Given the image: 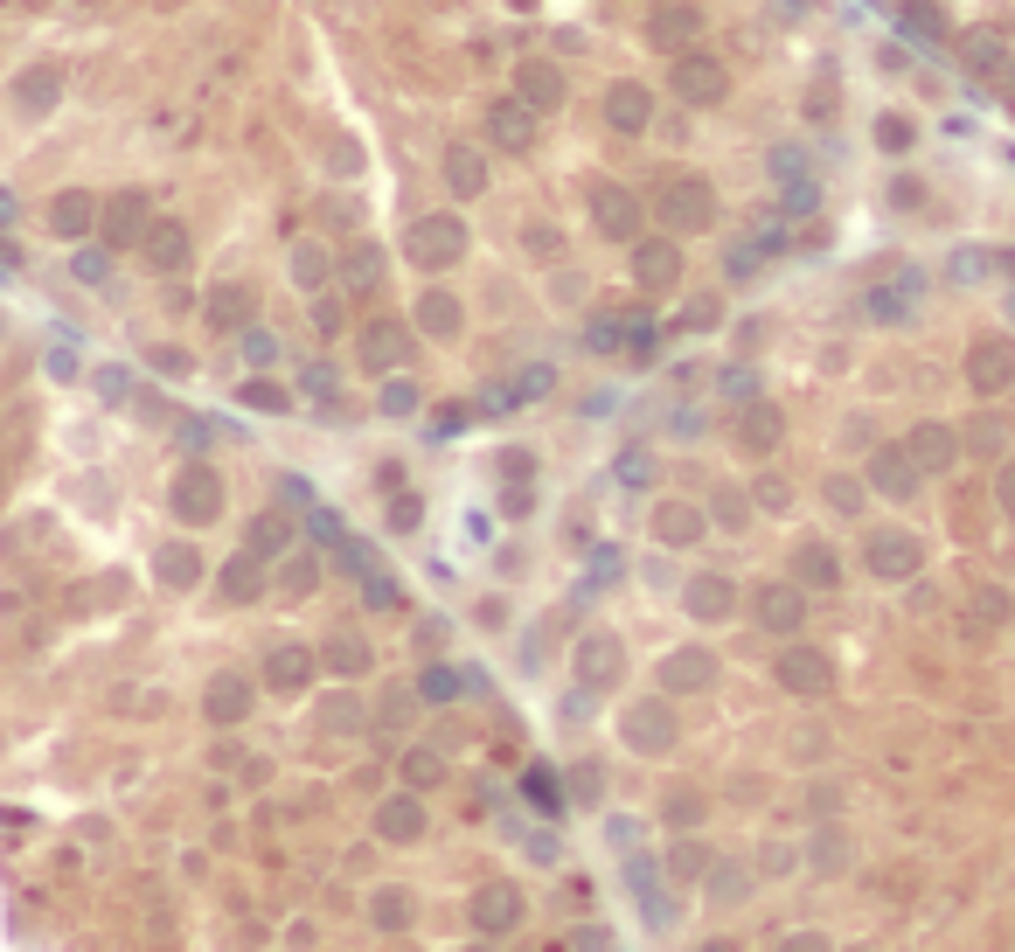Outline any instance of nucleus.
I'll use <instances>...</instances> for the list:
<instances>
[{
    "instance_id": "1",
    "label": "nucleus",
    "mask_w": 1015,
    "mask_h": 952,
    "mask_svg": "<svg viewBox=\"0 0 1015 952\" xmlns=\"http://www.w3.org/2000/svg\"><path fill=\"white\" fill-rule=\"evenodd\" d=\"M668 91H675L682 105H724L730 98V70L717 63V56L682 49V56H668Z\"/></svg>"
},
{
    "instance_id": "2",
    "label": "nucleus",
    "mask_w": 1015,
    "mask_h": 952,
    "mask_svg": "<svg viewBox=\"0 0 1015 952\" xmlns=\"http://www.w3.org/2000/svg\"><path fill=\"white\" fill-rule=\"evenodd\" d=\"M459 251H466V223H459V216H425V223H411V237H404V258L425 265V272H445Z\"/></svg>"
},
{
    "instance_id": "3",
    "label": "nucleus",
    "mask_w": 1015,
    "mask_h": 952,
    "mask_svg": "<svg viewBox=\"0 0 1015 952\" xmlns=\"http://www.w3.org/2000/svg\"><path fill=\"white\" fill-rule=\"evenodd\" d=\"M661 216H668V230H710L717 223V188L710 181H696V174H682V181H668L661 188Z\"/></svg>"
},
{
    "instance_id": "4",
    "label": "nucleus",
    "mask_w": 1015,
    "mask_h": 952,
    "mask_svg": "<svg viewBox=\"0 0 1015 952\" xmlns=\"http://www.w3.org/2000/svg\"><path fill=\"white\" fill-rule=\"evenodd\" d=\"M515 98H522L529 112H557V105H564V70L543 63V56L515 63Z\"/></svg>"
},
{
    "instance_id": "5",
    "label": "nucleus",
    "mask_w": 1015,
    "mask_h": 952,
    "mask_svg": "<svg viewBox=\"0 0 1015 952\" xmlns=\"http://www.w3.org/2000/svg\"><path fill=\"white\" fill-rule=\"evenodd\" d=\"M591 209H598V230L605 237H640V202L612 181H591Z\"/></svg>"
},
{
    "instance_id": "6",
    "label": "nucleus",
    "mask_w": 1015,
    "mask_h": 952,
    "mask_svg": "<svg viewBox=\"0 0 1015 952\" xmlns=\"http://www.w3.org/2000/svg\"><path fill=\"white\" fill-rule=\"evenodd\" d=\"M487 133H494V146H508V153H529L536 146V112L522 98H508V105L487 112Z\"/></svg>"
},
{
    "instance_id": "7",
    "label": "nucleus",
    "mask_w": 1015,
    "mask_h": 952,
    "mask_svg": "<svg viewBox=\"0 0 1015 952\" xmlns=\"http://www.w3.org/2000/svg\"><path fill=\"white\" fill-rule=\"evenodd\" d=\"M675 272H682L675 237H654V244H640V251H633V278H640L647 292H668V285H675Z\"/></svg>"
},
{
    "instance_id": "8",
    "label": "nucleus",
    "mask_w": 1015,
    "mask_h": 952,
    "mask_svg": "<svg viewBox=\"0 0 1015 952\" xmlns=\"http://www.w3.org/2000/svg\"><path fill=\"white\" fill-rule=\"evenodd\" d=\"M696 35H703V14H696V7H654V14H647V42L668 49V56H675L682 42H696Z\"/></svg>"
},
{
    "instance_id": "9",
    "label": "nucleus",
    "mask_w": 1015,
    "mask_h": 952,
    "mask_svg": "<svg viewBox=\"0 0 1015 952\" xmlns=\"http://www.w3.org/2000/svg\"><path fill=\"white\" fill-rule=\"evenodd\" d=\"M140 251H146V265H153V272H181V265H188V230L160 216V223H146Z\"/></svg>"
},
{
    "instance_id": "10",
    "label": "nucleus",
    "mask_w": 1015,
    "mask_h": 952,
    "mask_svg": "<svg viewBox=\"0 0 1015 952\" xmlns=\"http://www.w3.org/2000/svg\"><path fill=\"white\" fill-rule=\"evenodd\" d=\"M14 98H21V112H49L63 98V63H28L14 77Z\"/></svg>"
},
{
    "instance_id": "11",
    "label": "nucleus",
    "mask_w": 1015,
    "mask_h": 952,
    "mask_svg": "<svg viewBox=\"0 0 1015 952\" xmlns=\"http://www.w3.org/2000/svg\"><path fill=\"white\" fill-rule=\"evenodd\" d=\"M647 112H654V105H647V84H612V91H605V119H612L619 133H640Z\"/></svg>"
},
{
    "instance_id": "12",
    "label": "nucleus",
    "mask_w": 1015,
    "mask_h": 952,
    "mask_svg": "<svg viewBox=\"0 0 1015 952\" xmlns=\"http://www.w3.org/2000/svg\"><path fill=\"white\" fill-rule=\"evenodd\" d=\"M967 369H974V390H1002V383L1015 376V355L1002 348V341H974Z\"/></svg>"
},
{
    "instance_id": "13",
    "label": "nucleus",
    "mask_w": 1015,
    "mask_h": 952,
    "mask_svg": "<svg viewBox=\"0 0 1015 952\" xmlns=\"http://www.w3.org/2000/svg\"><path fill=\"white\" fill-rule=\"evenodd\" d=\"M146 223H153V216H146V195H119V202L105 209V237H112V244H140Z\"/></svg>"
},
{
    "instance_id": "14",
    "label": "nucleus",
    "mask_w": 1015,
    "mask_h": 952,
    "mask_svg": "<svg viewBox=\"0 0 1015 952\" xmlns=\"http://www.w3.org/2000/svg\"><path fill=\"white\" fill-rule=\"evenodd\" d=\"M91 209H98V202H91L84 188H63V195L49 202V230H56V237H84V230H91Z\"/></svg>"
},
{
    "instance_id": "15",
    "label": "nucleus",
    "mask_w": 1015,
    "mask_h": 952,
    "mask_svg": "<svg viewBox=\"0 0 1015 952\" xmlns=\"http://www.w3.org/2000/svg\"><path fill=\"white\" fill-rule=\"evenodd\" d=\"M445 188H452V195H480V188H487V160H480L473 146H452V153H445Z\"/></svg>"
},
{
    "instance_id": "16",
    "label": "nucleus",
    "mask_w": 1015,
    "mask_h": 952,
    "mask_svg": "<svg viewBox=\"0 0 1015 952\" xmlns=\"http://www.w3.org/2000/svg\"><path fill=\"white\" fill-rule=\"evenodd\" d=\"M863 306H870L876 320H904V313L918 306V272H904L897 285H876V292L863 299Z\"/></svg>"
},
{
    "instance_id": "17",
    "label": "nucleus",
    "mask_w": 1015,
    "mask_h": 952,
    "mask_svg": "<svg viewBox=\"0 0 1015 952\" xmlns=\"http://www.w3.org/2000/svg\"><path fill=\"white\" fill-rule=\"evenodd\" d=\"M897 28H904V35H918V42H946V21H939V7H925V0L897 7Z\"/></svg>"
},
{
    "instance_id": "18",
    "label": "nucleus",
    "mask_w": 1015,
    "mask_h": 952,
    "mask_svg": "<svg viewBox=\"0 0 1015 952\" xmlns=\"http://www.w3.org/2000/svg\"><path fill=\"white\" fill-rule=\"evenodd\" d=\"M689 612H696V619L730 612V584H724V577H696V584H689Z\"/></svg>"
},
{
    "instance_id": "19",
    "label": "nucleus",
    "mask_w": 1015,
    "mask_h": 952,
    "mask_svg": "<svg viewBox=\"0 0 1015 952\" xmlns=\"http://www.w3.org/2000/svg\"><path fill=\"white\" fill-rule=\"evenodd\" d=\"M174 508H181L188 522H202V515H216V494H209V473H188V480H181V494H174Z\"/></svg>"
},
{
    "instance_id": "20",
    "label": "nucleus",
    "mask_w": 1015,
    "mask_h": 952,
    "mask_svg": "<svg viewBox=\"0 0 1015 952\" xmlns=\"http://www.w3.org/2000/svg\"><path fill=\"white\" fill-rule=\"evenodd\" d=\"M870 563L883 570V577H897V570H911V563H918V549H911V536H876Z\"/></svg>"
},
{
    "instance_id": "21",
    "label": "nucleus",
    "mask_w": 1015,
    "mask_h": 952,
    "mask_svg": "<svg viewBox=\"0 0 1015 952\" xmlns=\"http://www.w3.org/2000/svg\"><path fill=\"white\" fill-rule=\"evenodd\" d=\"M376 278H383V251H376V244H355V251H348V285L369 292Z\"/></svg>"
},
{
    "instance_id": "22",
    "label": "nucleus",
    "mask_w": 1015,
    "mask_h": 952,
    "mask_svg": "<svg viewBox=\"0 0 1015 952\" xmlns=\"http://www.w3.org/2000/svg\"><path fill=\"white\" fill-rule=\"evenodd\" d=\"M418 320H425L432 334H452V327H459V299H445V292H425V299H418Z\"/></svg>"
},
{
    "instance_id": "23",
    "label": "nucleus",
    "mask_w": 1015,
    "mask_h": 952,
    "mask_svg": "<svg viewBox=\"0 0 1015 952\" xmlns=\"http://www.w3.org/2000/svg\"><path fill=\"white\" fill-rule=\"evenodd\" d=\"M703 681H710V654L689 647L682 661H668V688H703Z\"/></svg>"
},
{
    "instance_id": "24",
    "label": "nucleus",
    "mask_w": 1015,
    "mask_h": 952,
    "mask_svg": "<svg viewBox=\"0 0 1015 952\" xmlns=\"http://www.w3.org/2000/svg\"><path fill=\"white\" fill-rule=\"evenodd\" d=\"M779 209H786V216H814V209H821V181H786V188H779Z\"/></svg>"
},
{
    "instance_id": "25",
    "label": "nucleus",
    "mask_w": 1015,
    "mask_h": 952,
    "mask_svg": "<svg viewBox=\"0 0 1015 952\" xmlns=\"http://www.w3.org/2000/svg\"><path fill=\"white\" fill-rule=\"evenodd\" d=\"M244 702H251V688H244V681H230V675L209 688V716H244Z\"/></svg>"
},
{
    "instance_id": "26",
    "label": "nucleus",
    "mask_w": 1015,
    "mask_h": 952,
    "mask_svg": "<svg viewBox=\"0 0 1015 952\" xmlns=\"http://www.w3.org/2000/svg\"><path fill=\"white\" fill-rule=\"evenodd\" d=\"M578 668H584V681H612V675H619V654H612V640H591Z\"/></svg>"
},
{
    "instance_id": "27",
    "label": "nucleus",
    "mask_w": 1015,
    "mask_h": 952,
    "mask_svg": "<svg viewBox=\"0 0 1015 952\" xmlns=\"http://www.w3.org/2000/svg\"><path fill=\"white\" fill-rule=\"evenodd\" d=\"M779 675L793 681V688H821V681H828V661H814V654H793V661H779Z\"/></svg>"
},
{
    "instance_id": "28",
    "label": "nucleus",
    "mask_w": 1015,
    "mask_h": 952,
    "mask_svg": "<svg viewBox=\"0 0 1015 952\" xmlns=\"http://www.w3.org/2000/svg\"><path fill=\"white\" fill-rule=\"evenodd\" d=\"M209 313H216V327H244L251 292H244V285H237V292H216V299H209Z\"/></svg>"
},
{
    "instance_id": "29",
    "label": "nucleus",
    "mask_w": 1015,
    "mask_h": 952,
    "mask_svg": "<svg viewBox=\"0 0 1015 952\" xmlns=\"http://www.w3.org/2000/svg\"><path fill=\"white\" fill-rule=\"evenodd\" d=\"M876 487H883V494H911V459L883 452V459H876Z\"/></svg>"
},
{
    "instance_id": "30",
    "label": "nucleus",
    "mask_w": 1015,
    "mask_h": 952,
    "mask_svg": "<svg viewBox=\"0 0 1015 952\" xmlns=\"http://www.w3.org/2000/svg\"><path fill=\"white\" fill-rule=\"evenodd\" d=\"M758 619H765V626H793V619H800V598L772 584V591H765V605H758Z\"/></svg>"
},
{
    "instance_id": "31",
    "label": "nucleus",
    "mask_w": 1015,
    "mask_h": 952,
    "mask_svg": "<svg viewBox=\"0 0 1015 952\" xmlns=\"http://www.w3.org/2000/svg\"><path fill=\"white\" fill-rule=\"evenodd\" d=\"M911 139H918L911 119H876V146H883V153H911Z\"/></svg>"
},
{
    "instance_id": "32",
    "label": "nucleus",
    "mask_w": 1015,
    "mask_h": 952,
    "mask_svg": "<svg viewBox=\"0 0 1015 952\" xmlns=\"http://www.w3.org/2000/svg\"><path fill=\"white\" fill-rule=\"evenodd\" d=\"M772 181H779V188H786V181H814V167L800 160V146H779V153H772Z\"/></svg>"
},
{
    "instance_id": "33",
    "label": "nucleus",
    "mask_w": 1015,
    "mask_h": 952,
    "mask_svg": "<svg viewBox=\"0 0 1015 952\" xmlns=\"http://www.w3.org/2000/svg\"><path fill=\"white\" fill-rule=\"evenodd\" d=\"M272 681H279V688H299V681H306V654H299V647H279V654H272Z\"/></svg>"
},
{
    "instance_id": "34",
    "label": "nucleus",
    "mask_w": 1015,
    "mask_h": 952,
    "mask_svg": "<svg viewBox=\"0 0 1015 952\" xmlns=\"http://www.w3.org/2000/svg\"><path fill=\"white\" fill-rule=\"evenodd\" d=\"M918 459H925V466H946V459H953V438H946L939 424H925V431H918Z\"/></svg>"
},
{
    "instance_id": "35",
    "label": "nucleus",
    "mask_w": 1015,
    "mask_h": 952,
    "mask_svg": "<svg viewBox=\"0 0 1015 952\" xmlns=\"http://www.w3.org/2000/svg\"><path fill=\"white\" fill-rule=\"evenodd\" d=\"M696 529H703V522H696L689 508H661V536H668V543H696Z\"/></svg>"
},
{
    "instance_id": "36",
    "label": "nucleus",
    "mask_w": 1015,
    "mask_h": 952,
    "mask_svg": "<svg viewBox=\"0 0 1015 952\" xmlns=\"http://www.w3.org/2000/svg\"><path fill=\"white\" fill-rule=\"evenodd\" d=\"M292 278H299V285H320V278H327V258H320L313 244H299V251H292Z\"/></svg>"
},
{
    "instance_id": "37",
    "label": "nucleus",
    "mask_w": 1015,
    "mask_h": 952,
    "mask_svg": "<svg viewBox=\"0 0 1015 952\" xmlns=\"http://www.w3.org/2000/svg\"><path fill=\"white\" fill-rule=\"evenodd\" d=\"M397 348H404V341H397V327H369V341H362V355H369V362H390Z\"/></svg>"
},
{
    "instance_id": "38",
    "label": "nucleus",
    "mask_w": 1015,
    "mask_h": 952,
    "mask_svg": "<svg viewBox=\"0 0 1015 952\" xmlns=\"http://www.w3.org/2000/svg\"><path fill=\"white\" fill-rule=\"evenodd\" d=\"M223 591L251 598V591H258V570H251V563H230V570H223Z\"/></svg>"
},
{
    "instance_id": "39",
    "label": "nucleus",
    "mask_w": 1015,
    "mask_h": 952,
    "mask_svg": "<svg viewBox=\"0 0 1015 952\" xmlns=\"http://www.w3.org/2000/svg\"><path fill=\"white\" fill-rule=\"evenodd\" d=\"M160 570H167L174 584H188V577H195V556H188V549H167V556H160Z\"/></svg>"
},
{
    "instance_id": "40",
    "label": "nucleus",
    "mask_w": 1015,
    "mask_h": 952,
    "mask_svg": "<svg viewBox=\"0 0 1015 952\" xmlns=\"http://www.w3.org/2000/svg\"><path fill=\"white\" fill-rule=\"evenodd\" d=\"M77 278L98 285V278H105V251H77Z\"/></svg>"
},
{
    "instance_id": "41",
    "label": "nucleus",
    "mask_w": 1015,
    "mask_h": 952,
    "mask_svg": "<svg viewBox=\"0 0 1015 952\" xmlns=\"http://www.w3.org/2000/svg\"><path fill=\"white\" fill-rule=\"evenodd\" d=\"M244 404H258V410H279V404H286V397H279L272 383H251V390H244Z\"/></svg>"
},
{
    "instance_id": "42",
    "label": "nucleus",
    "mask_w": 1015,
    "mask_h": 952,
    "mask_svg": "<svg viewBox=\"0 0 1015 952\" xmlns=\"http://www.w3.org/2000/svg\"><path fill=\"white\" fill-rule=\"evenodd\" d=\"M744 438H751V445H765V438H772V410H751V424H744Z\"/></svg>"
},
{
    "instance_id": "43",
    "label": "nucleus",
    "mask_w": 1015,
    "mask_h": 952,
    "mask_svg": "<svg viewBox=\"0 0 1015 952\" xmlns=\"http://www.w3.org/2000/svg\"><path fill=\"white\" fill-rule=\"evenodd\" d=\"M800 570H807V577H821V584H828V577H835V563H828V556H821V549H807V556H800Z\"/></svg>"
},
{
    "instance_id": "44",
    "label": "nucleus",
    "mask_w": 1015,
    "mask_h": 952,
    "mask_svg": "<svg viewBox=\"0 0 1015 952\" xmlns=\"http://www.w3.org/2000/svg\"><path fill=\"white\" fill-rule=\"evenodd\" d=\"M717 320V299H689V327H710Z\"/></svg>"
},
{
    "instance_id": "45",
    "label": "nucleus",
    "mask_w": 1015,
    "mask_h": 952,
    "mask_svg": "<svg viewBox=\"0 0 1015 952\" xmlns=\"http://www.w3.org/2000/svg\"><path fill=\"white\" fill-rule=\"evenodd\" d=\"M0 223H14V195H0Z\"/></svg>"
},
{
    "instance_id": "46",
    "label": "nucleus",
    "mask_w": 1015,
    "mask_h": 952,
    "mask_svg": "<svg viewBox=\"0 0 1015 952\" xmlns=\"http://www.w3.org/2000/svg\"><path fill=\"white\" fill-rule=\"evenodd\" d=\"M1002 501H1009V508H1015V473H1009V480H1002Z\"/></svg>"
},
{
    "instance_id": "47",
    "label": "nucleus",
    "mask_w": 1015,
    "mask_h": 952,
    "mask_svg": "<svg viewBox=\"0 0 1015 952\" xmlns=\"http://www.w3.org/2000/svg\"><path fill=\"white\" fill-rule=\"evenodd\" d=\"M0 272H14V251H0Z\"/></svg>"
},
{
    "instance_id": "48",
    "label": "nucleus",
    "mask_w": 1015,
    "mask_h": 952,
    "mask_svg": "<svg viewBox=\"0 0 1015 952\" xmlns=\"http://www.w3.org/2000/svg\"><path fill=\"white\" fill-rule=\"evenodd\" d=\"M1002 77H1009V84H1015V56H1009V70H1002Z\"/></svg>"
}]
</instances>
